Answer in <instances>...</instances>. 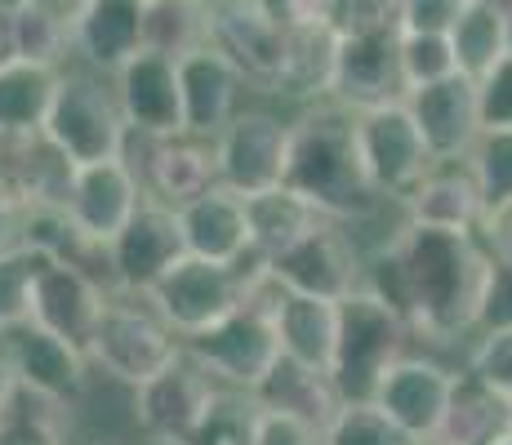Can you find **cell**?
<instances>
[{
	"label": "cell",
	"instance_id": "cell-21",
	"mask_svg": "<svg viewBox=\"0 0 512 445\" xmlns=\"http://www.w3.org/2000/svg\"><path fill=\"white\" fill-rule=\"evenodd\" d=\"M179 85H183V121L187 134L219 138L228 121L250 103V81L219 54L214 45H201L179 58Z\"/></svg>",
	"mask_w": 512,
	"mask_h": 445
},
{
	"label": "cell",
	"instance_id": "cell-20",
	"mask_svg": "<svg viewBox=\"0 0 512 445\" xmlns=\"http://www.w3.org/2000/svg\"><path fill=\"white\" fill-rule=\"evenodd\" d=\"M147 192L134 174V165L125 161H98V165H81L67 196V219L81 227L85 241L94 245H112L125 232V223L143 210Z\"/></svg>",
	"mask_w": 512,
	"mask_h": 445
},
{
	"label": "cell",
	"instance_id": "cell-54",
	"mask_svg": "<svg viewBox=\"0 0 512 445\" xmlns=\"http://www.w3.org/2000/svg\"><path fill=\"white\" fill-rule=\"evenodd\" d=\"M508 54H512V9H508Z\"/></svg>",
	"mask_w": 512,
	"mask_h": 445
},
{
	"label": "cell",
	"instance_id": "cell-14",
	"mask_svg": "<svg viewBox=\"0 0 512 445\" xmlns=\"http://www.w3.org/2000/svg\"><path fill=\"white\" fill-rule=\"evenodd\" d=\"M125 161L139 174L147 201H161L170 210H183L187 201L219 187V156L214 138L201 134H174V138H139L130 134Z\"/></svg>",
	"mask_w": 512,
	"mask_h": 445
},
{
	"label": "cell",
	"instance_id": "cell-51",
	"mask_svg": "<svg viewBox=\"0 0 512 445\" xmlns=\"http://www.w3.org/2000/svg\"><path fill=\"white\" fill-rule=\"evenodd\" d=\"M18 388V379H14V365H9V356H5V348H0V401L9 397V392Z\"/></svg>",
	"mask_w": 512,
	"mask_h": 445
},
{
	"label": "cell",
	"instance_id": "cell-2",
	"mask_svg": "<svg viewBox=\"0 0 512 445\" xmlns=\"http://www.w3.org/2000/svg\"><path fill=\"white\" fill-rule=\"evenodd\" d=\"M285 187L299 192L326 219L361 232L366 223H379L397 205H388L374 192L366 161L357 143V112L334 98L294 107L290 116V165Z\"/></svg>",
	"mask_w": 512,
	"mask_h": 445
},
{
	"label": "cell",
	"instance_id": "cell-23",
	"mask_svg": "<svg viewBox=\"0 0 512 445\" xmlns=\"http://www.w3.org/2000/svg\"><path fill=\"white\" fill-rule=\"evenodd\" d=\"M187 254L210 263L241 267L254 259V227H250V201L232 187H210L205 196L187 201L179 210Z\"/></svg>",
	"mask_w": 512,
	"mask_h": 445
},
{
	"label": "cell",
	"instance_id": "cell-1",
	"mask_svg": "<svg viewBox=\"0 0 512 445\" xmlns=\"http://www.w3.org/2000/svg\"><path fill=\"white\" fill-rule=\"evenodd\" d=\"M495 272L486 241L464 232H437L401 219V227L366 250V290L410 321L415 348H468L481 330V303Z\"/></svg>",
	"mask_w": 512,
	"mask_h": 445
},
{
	"label": "cell",
	"instance_id": "cell-31",
	"mask_svg": "<svg viewBox=\"0 0 512 445\" xmlns=\"http://www.w3.org/2000/svg\"><path fill=\"white\" fill-rule=\"evenodd\" d=\"M250 201V227H254V259L263 267H272L285 250L303 241L326 214H317L299 192L290 187H272V192L245 196Z\"/></svg>",
	"mask_w": 512,
	"mask_h": 445
},
{
	"label": "cell",
	"instance_id": "cell-40",
	"mask_svg": "<svg viewBox=\"0 0 512 445\" xmlns=\"http://www.w3.org/2000/svg\"><path fill=\"white\" fill-rule=\"evenodd\" d=\"M326 445H415L374 401H343L326 423Z\"/></svg>",
	"mask_w": 512,
	"mask_h": 445
},
{
	"label": "cell",
	"instance_id": "cell-6",
	"mask_svg": "<svg viewBox=\"0 0 512 445\" xmlns=\"http://www.w3.org/2000/svg\"><path fill=\"white\" fill-rule=\"evenodd\" d=\"M415 348L410 321L379 294L357 290L339 303V343H334L330 379L339 383L343 401H374L379 379Z\"/></svg>",
	"mask_w": 512,
	"mask_h": 445
},
{
	"label": "cell",
	"instance_id": "cell-33",
	"mask_svg": "<svg viewBox=\"0 0 512 445\" xmlns=\"http://www.w3.org/2000/svg\"><path fill=\"white\" fill-rule=\"evenodd\" d=\"M14 14V54L27 63L67 67L72 63V18L45 0H9Z\"/></svg>",
	"mask_w": 512,
	"mask_h": 445
},
{
	"label": "cell",
	"instance_id": "cell-15",
	"mask_svg": "<svg viewBox=\"0 0 512 445\" xmlns=\"http://www.w3.org/2000/svg\"><path fill=\"white\" fill-rule=\"evenodd\" d=\"M0 348H5L9 365H14V379L23 388L41 392V397L67 405V410H76L85 401V392H90L94 365L85 356V348L58 339L45 325H36V321L14 325L9 334H0Z\"/></svg>",
	"mask_w": 512,
	"mask_h": 445
},
{
	"label": "cell",
	"instance_id": "cell-4",
	"mask_svg": "<svg viewBox=\"0 0 512 445\" xmlns=\"http://www.w3.org/2000/svg\"><path fill=\"white\" fill-rule=\"evenodd\" d=\"M281 285L272 281V272L254 276L250 299L241 312H232L223 325L187 339V356L210 374L219 388L236 392H259L263 379L272 374V365L281 361V339L272 325V308L281 299Z\"/></svg>",
	"mask_w": 512,
	"mask_h": 445
},
{
	"label": "cell",
	"instance_id": "cell-12",
	"mask_svg": "<svg viewBox=\"0 0 512 445\" xmlns=\"http://www.w3.org/2000/svg\"><path fill=\"white\" fill-rule=\"evenodd\" d=\"M183 259L187 236L179 210L161 201H143V210L125 223V232L107 245V281L116 294H152Z\"/></svg>",
	"mask_w": 512,
	"mask_h": 445
},
{
	"label": "cell",
	"instance_id": "cell-57",
	"mask_svg": "<svg viewBox=\"0 0 512 445\" xmlns=\"http://www.w3.org/2000/svg\"><path fill=\"white\" fill-rule=\"evenodd\" d=\"M423 445H437V441H423Z\"/></svg>",
	"mask_w": 512,
	"mask_h": 445
},
{
	"label": "cell",
	"instance_id": "cell-50",
	"mask_svg": "<svg viewBox=\"0 0 512 445\" xmlns=\"http://www.w3.org/2000/svg\"><path fill=\"white\" fill-rule=\"evenodd\" d=\"M14 14H9V0H0V67L14 63Z\"/></svg>",
	"mask_w": 512,
	"mask_h": 445
},
{
	"label": "cell",
	"instance_id": "cell-16",
	"mask_svg": "<svg viewBox=\"0 0 512 445\" xmlns=\"http://www.w3.org/2000/svg\"><path fill=\"white\" fill-rule=\"evenodd\" d=\"M112 294H116L112 285L98 272H90V267H81L72 259H45L41 272H36V290H32V321L54 330L58 339L76 343V348H90Z\"/></svg>",
	"mask_w": 512,
	"mask_h": 445
},
{
	"label": "cell",
	"instance_id": "cell-26",
	"mask_svg": "<svg viewBox=\"0 0 512 445\" xmlns=\"http://www.w3.org/2000/svg\"><path fill=\"white\" fill-rule=\"evenodd\" d=\"M334 58H339V36L330 27H285V54L281 76L272 98L294 107H308L330 98L334 85Z\"/></svg>",
	"mask_w": 512,
	"mask_h": 445
},
{
	"label": "cell",
	"instance_id": "cell-11",
	"mask_svg": "<svg viewBox=\"0 0 512 445\" xmlns=\"http://www.w3.org/2000/svg\"><path fill=\"white\" fill-rule=\"evenodd\" d=\"M210 41L236 72L250 81V94L272 98L285 54V23L268 0H205Z\"/></svg>",
	"mask_w": 512,
	"mask_h": 445
},
{
	"label": "cell",
	"instance_id": "cell-24",
	"mask_svg": "<svg viewBox=\"0 0 512 445\" xmlns=\"http://www.w3.org/2000/svg\"><path fill=\"white\" fill-rule=\"evenodd\" d=\"M401 219L415 227H437V232L481 236V227H486V201H481V187L472 178L468 161L432 165L419 178L415 192L401 201Z\"/></svg>",
	"mask_w": 512,
	"mask_h": 445
},
{
	"label": "cell",
	"instance_id": "cell-7",
	"mask_svg": "<svg viewBox=\"0 0 512 445\" xmlns=\"http://www.w3.org/2000/svg\"><path fill=\"white\" fill-rule=\"evenodd\" d=\"M254 272H263L259 259L228 267V263H210V259H192V254H187L147 299L156 303V312H161L165 321L179 330V339L187 343L245 308Z\"/></svg>",
	"mask_w": 512,
	"mask_h": 445
},
{
	"label": "cell",
	"instance_id": "cell-18",
	"mask_svg": "<svg viewBox=\"0 0 512 445\" xmlns=\"http://www.w3.org/2000/svg\"><path fill=\"white\" fill-rule=\"evenodd\" d=\"M116 81V98H121V112L130 134L139 138H174L187 134L183 121V85H179V58L143 49L134 54Z\"/></svg>",
	"mask_w": 512,
	"mask_h": 445
},
{
	"label": "cell",
	"instance_id": "cell-39",
	"mask_svg": "<svg viewBox=\"0 0 512 445\" xmlns=\"http://www.w3.org/2000/svg\"><path fill=\"white\" fill-rule=\"evenodd\" d=\"M397 58H401V81L410 89L437 85L446 76H459V58L450 36H432V32H401L397 36Z\"/></svg>",
	"mask_w": 512,
	"mask_h": 445
},
{
	"label": "cell",
	"instance_id": "cell-28",
	"mask_svg": "<svg viewBox=\"0 0 512 445\" xmlns=\"http://www.w3.org/2000/svg\"><path fill=\"white\" fill-rule=\"evenodd\" d=\"M263 410H281V414H294V419H308L317 428H326L334 414L343 410V392L339 383L330 379V370H317V365H303V361H290L281 356L272 365V374L263 379V388L254 392Z\"/></svg>",
	"mask_w": 512,
	"mask_h": 445
},
{
	"label": "cell",
	"instance_id": "cell-48",
	"mask_svg": "<svg viewBox=\"0 0 512 445\" xmlns=\"http://www.w3.org/2000/svg\"><path fill=\"white\" fill-rule=\"evenodd\" d=\"M481 241H486L490 259L504 267V272H512V210L508 214H495V219L481 227Z\"/></svg>",
	"mask_w": 512,
	"mask_h": 445
},
{
	"label": "cell",
	"instance_id": "cell-27",
	"mask_svg": "<svg viewBox=\"0 0 512 445\" xmlns=\"http://www.w3.org/2000/svg\"><path fill=\"white\" fill-rule=\"evenodd\" d=\"M272 325H277L281 356L303 361V365H317V370H330L334 365V343H339V303L285 290L277 299V308H272Z\"/></svg>",
	"mask_w": 512,
	"mask_h": 445
},
{
	"label": "cell",
	"instance_id": "cell-44",
	"mask_svg": "<svg viewBox=\"0 0 512 445\" xmlns=\"http://www.w3.org/2000/svg\"><path fill=\"white\" fill-rule=\"evenodd\" d=\"M477 94H481V125L486 130H512V54L481 76Z\"/></svg>",
	"mask_w": 512,
	"mask_h": 445
},
{
	"label": "cell",
	"instance_id": "cell-3",
	"mask_svg": "<svg viewBox=\"0 0 512 445\" xmlns=\"http://www.w3.org/2000/svg\"><path fill=\"white\" fill-rule=\"evenodd\" d=\"M85 352H90L94 374L125 392H139L143 383L161 379L170 365L183 361L187 343L147 294H112Z\"/></svg>",
	"mask_w": 512,
	"mask_h": 445
},
{
	"label": "cell",
	"instance_id": "cell-13",
	"mask_svg": "<svg viewBox=\"0 0 512 445\" xmlns=\"http://www.w3.org/2000/svg\"><path fill=\"white\" fill-rule=\"evenodd\" d=\"M455 383H459V365L441 361L437 352L410 348L379 379L374 405H379L410 441L423 445V441L437 437L441 419H446V405L455 397Z\"/></svg>",
	"mask_w": 512,
	"mask_h": 445
},
{
	"label": "cell",
	"instance_id": "cell-37",
	"mask_svg": "<svg viewBox=\"0 0 512 445\" xmlns=\"http://www.w3.org/2000/svg\"><path fill=\"white\" fill-rule=\"evenodd\" d=\"M468 170L486 201V223L512 210V130H481L477 147L468 152Z\"/></svg>",
	"mask_w": 512,
	"mask_h": 445
},
{
	"label": "cell",
	"instance_id": "cell-41",
	"mask_svg": "<svg viewBox=\"0 0 512 445\" xmlns=\"http://www.w3.org/2000/svg\"><path fill=\"white\" fill-rule=\"evenodd\" d=\"M464 370L495 388L499 397L512 401V325H495V330H477L464 348Z\"/></svg>",
	"mask_w": 512,
	"mask_h": 445
},
{
	"label": "cell",
	"instance_id": "cell-9",
	"mask_svg": "<svg viewBox=\"0 0 512 445\" xmlns=\"http://www.w3.org/2000/svg\"><path fill=\"white\" fill-rule=\"evenodd\" d=\"M268 272L290 294H312V299L343 303L357 290H366V245H361V236L352 227L321 219Z\"/></svg>",
	"mask_w": 512,
	"mask_h": 445
},
{
	"label": "cell",
	"instance_id": "cell-32",
	"mask_svg": "<svg viewBox=\"0 0 512 445\" xmlns=\"http://www.w3.org/2000/svg\"><path fill=\"white\" fill-rule=\"evenodd\" d=\"M72 410L18 383L0 401V445H67Z\"/></svg>",
	"mask_w": 512,
	"mask_h": 445
},
{
	"label": "cell",
	"instance_id": "cell-17",
	"mask_svg": "<svg viewBox=\"0 0 512 445\" xmlns=\"http://www.w3.org/2000/svg\"><path fill=\"white\" fill-rule=\"evenodd\" d=\"M219 392V383L192 361L183 356L179 365L161 374V379L143 383L139 392H130V419L139 428L143 441L152 445H183L187 432L201 423L205 405Z\"/></svg>",
	"mask_w": 512,
	"mask_h": 445
},
{
	"label": "cell",
	"instance_id": "cell-49",
	"mask_svg": "<svg viewBox=\"0 0 512 445\" xmlns=\"http://www.w3.org/2000/svg\"><path fill=\"white\" fill-rule=\"evenodd\" d=\"M23 241V210H14V205H0V250H9V245Z\"/></svg>",
	"mask_w": 512,
	"mask_h": 445
},
{
	"label": "cell",
	"instance_id": "cell-52",
	"mask_svg": "<svg viewBox=\"0 0 512 445\" xmlns=\"http://www.w3.org/2000/svg\"><path fill=\"white\" fill-rule=\"evenodd\" d=\"M45 5H54L58 14H67V18H72V23H76V14H81V9H85V0H45Z\"/></svg>",
	"mask_w": 512,
	"mask_h": 445
},
{
	"label": "cell",
	"instance_id": "cell-5",
	"mask_svg": "<svg viewBox=\"0 0 512 445\" xmlns=\"http://www.w3.org/2000/svg\"><path fill=\"white\" fill-rule=\"evenodd\" d=\"M45 138L67 156L72 165H98V161H121L125 143H130V125H125L116 81L85 63H67L58 76V94L49 107Z\"/></svg>",
	"mask_w": 512,
	"mask_h": 445
},
{
	"label": "cell",
	"instance_id": "cell-53",
	"mask_svg": "<svg viewBox=\"0 0 512 445\" xmlns=\"http://www.w3.org/2000/svg\"><path fill=\"white\" fill-rule=\"evenodd\" d=\"M481 5H495V9H504V14H508V9H512V0H481Z\"/></svg>",
	"mask_w": 512,
	"mask_h": 445
},
{
	"label": "cell",
	"instance_id": "cell-36",
	"mask_svg": "<svg viewBox=\"0 0 512 445\" xmlns=\"http://www.w3.org/2000/svg\"><path fill=\"white\" fill-rule=\"evenodd\" d=\"M259 419H263V405L254 392L219 388L210 397V405H205L201 423L187 432L183 445H254Z\"/></svg>",
	"mask_w": 512,
	"mask_h": 445
},
{
	"label": "cell",
	"instance_id": "cell-22",
	"mask_svg": "<svg viewBox=\"0 0 512 445\" xmlns=\"http://www.w3.org/2000/svg\"><path fill=\"white\" fill-rule=\"evenodd\" d=\"M397 36H352L339 41V58H334V85L330 98L352 112H370L383 103H401L406 98V81H401V58H397Z\"/></svg>",
	"mask_w": 512,
	"mask_h": 445
},
{
	"label": "cell",
	"instance_id": "cell-43",
	"mask_svg": "<svg viewBox=\"0 0 512 445\" xmlns=\"http://www.w3.org/2000/svg\"><path fill=\"white\" fill-rule=\"evenodd\" d=\"M468 5H472V0H397L401 32L450 36V32H455V23L464 18Z\"/></svg>",
	"mask_w": 512,
	"mask_h": 445
},
{
	"label": "cell",
	"instance_id": "cell-25",
	"mask_svg": "<svg viewBox=\"0 0 512 445\" xmlns=\"http://www.w3.org/2000/svg\"><path fill=\"white\" fill-rule=\"evenodd\" d=\"M147 0H85L72 23V63L116 76L134 54H143Z\"/></svg>",
	"mask_w": 512,
	"mask_h": 445
},
{
	"label": "cell",
	"instance_id": "cell-8",
	"mask_svg": "<svg viewBox=\"0 0 512 445\" xmlns=\"http://www.w3.org/2000/svg\"><path fill=\"white\" fill-rule=\"evenodd\" d=\"M290 116L272 103H245L228 121V130L214 138L219 156V183L241 196H259L285 187L290 165Z\"/></svg>",
	"mask_w": 512,
	"mask_h": 445
},
{
	"label": "cell",
	"instance_id": "cell-19",
	"mask_svg": "<svg viewBox=\"0 0 512 445\" xmlns=\"http://www.w3.org/2000/svg\"><path fill=\"white\" fill-rule=\"evenodd\" d=\"M406 107L415 116L423 143H428L432 161L450 165V161H468V152L481 138V94L472 76H446L437 85H423L406 94Z\"/></svg>",
	"mask_w": 512,
	"mask_h": 445
},
{
	"label": "cell",
	"instance_id": "cell-30",
	"mask_svg": "<svg viewBox=\"0 0 512 445\" xmlns=\"http://www.w3.org/2000/svg\"><path fill=\"white\" fill-rule=\"evenodd\" d=\"M512 428V401L499 397L495 388H486L481 379L459 365L455 397L446 405V419L437 428V445H495Z\"/></svg>",
	"mask_w": 512,
	"mask_h": 445
},
{
	"label": "cell",
	"instance_id": "cell-35",
	"mask_svg": "<svg viewBox=\"0 0 512 445\" xmlns=\"http://www.w3.org/2000/svg\"><path fill=\"white\" fill-rule=\"evenodd\" d=\"M450 45H455L459 72L472 76V81H481L490 67L508 58V14L495 5L472 0L464 9V18L455 23V32H450Z\"/></svg>",
	"mask_w": 512,
	"mask_h": 445
},
{
	"label": "cell",
	"instance_id": "cell-42",
	"mask_svg": "<svg viewBox=\"0 0 512 445\" xmlns=\"http://www.w3.org/2000/svg\"><path fill=\"white\" fill-rule=\"evenodd\" d=\"M330 32L339 36V41H352V36L401 32L397 0H334V9H330Z\"/></svg>",
	"mask_w": 512,
	"mask_h": 445
},
{
	"label": "cell",
	"instance_id": "cell-10",
	"mask_svg": "<svg viewBox=\"0 0 512 445\" xmlns=\"http://www.w3.org/2000/svg\"><path fill=\"white\" fill-rule=\"evenodd\" d=\"M357 143L361 161L374 183V192L388 205H401L419 187V178L432 170V152L423 143L415 116H410L406 98L401 103H383L370 112H357Z\"/></svg>",
	"mask_w": 512,
	"mask_h": 445
},
{
	"label": "cell",
	"instance_id": "cell-47",
	"mask_svg": "<svg viewBox=\"0 0 512 445\" xmlns=\"http://www.w3.org/2000/svg\"><path fill=\"white\" fill-rule=\"evenodd\" d=\"M285 27H330L334 0H268Z\"/></svg>",
	"mask_w": 512,
	"mask_h": 445
},
{
	"label": "cell",
	"instance_id": "cell-29",
	"mask_svg": "<svg viewBox=\"0 0 512 445\" xmlns=\"http://www.w3.org/2000/svg\"><path fill=\"white\" fill-rule=\"evenodd\" d=\"M58 76L63 67H45V63H14L0 67V138H41L49 107L58 94Z\"/></svg>",
	"mask_w": 512,
	"mask_h": 445
},
{
	"label": "cell",
	"instance_id": "cell-46",
	"mask_svg": "<svg viewBox=\"0 0 512 445\" xmlns=\"http://www.w3.org/2000/svg\"><path fill=\"white\" fill-rule=\"evenodd\" d=\"M495 325H512V272L495 263L486 285V303H481V330H495Z\"/></svg>",
	"mask_w": 512,
	"mask_h": 445
},
{
	"label": "cell",
	"instance_id": "cell-45",
	"mask_svg": "<svg viewBox=\"0 0 512 445\" xmlns=\"http://www.w3.org/2000/svg\"><path fill=\"white\" fill-rule=\"evenodd\" d=\"M254 445H326V428H317L308 419H294V414H281V410H263Z\"/></svg>",
	"mask_w": 512,
	"mask_h": 445
},
{
	"label": "cell",
	"instance_id": "cell-56",
	"mask_svg": "<svg viewBox=\"0 0 512 445\" xmlns=\"http://www.w3.org/2000/svg\"><path fill=\"white\" fill-rule=\"evenodd\" d=\"M90 445H125V441H90Z\"/></svg>",
	"mask_w": 512,
	"mask_h": 445
},
{
	"label": "cell",
	"instance_id": "cell-34",
	"mask_svg": "<svg viewBox=\"0 0 512 445\" xmlns=\"http://www.w3.org/2000/svg\"><path fill=\"white\" fill-rule=\"evenodd\" d=\"M210 41L205 0H147L143 5V49L183 58Z\"/></svg>",
	"mask_w": 512,
	"mask_h": 445
},
{
	"label": "cell",
	"instance_id": "cell-38",
	"mask_svg": "<svg viewBox=\"0 0 512 445\" xmlns=\"http://www.w3.org/2000/svg\"><path fill=\"white\" fill-rule=\"evenodd\" d=\"M41 263H45V254L23 241L0 250V334L32 321V290H36Z\"/></svg>",
	"mask_w": 512,
	"mask_h": 445
},
{
	"label": "cell",
	"instance_id": "cell-55",
	"mask_svg": "<svg viewBox=\"0 0 512 445\" xmlns=\"http://www.w3.org/2000/svg\"><path fill=\"white\" fill-rule=\"evenodd\" d=\"M495 445H512V428H508V432H504V437H499Z\"/></svg>",
	"mask_w": 512,
	"mask_h": 445
}]
</instances>
